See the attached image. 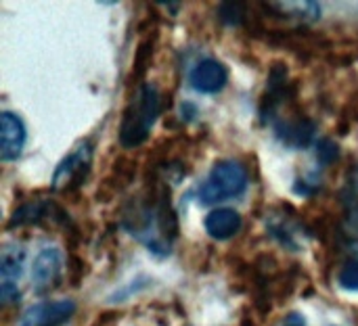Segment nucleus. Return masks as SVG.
<instances>
[{"label": "nucleus", "mask_w": 358, "mask_h": 326, "mask_svg": "<svg viewBox=\"0 0 358 326\" xmlns=\"http://www.w3.org/2000/svg\"><path fill=\"white\" fill-rule=\"evenodd\" d=\"M271 124L275 128V136L289 149H306L315 140L317 124L304 115L296 103L285 105Z\"/></svg>", "instance_id": "nucleus-4"}, {"label": "nucleus", "mask_w": 358, "mask_h": 326, "mask_svg": "<svg viewBox=\"0 0 358 326\" xmlns=\"http://www.w3.org/2000/svg\"><path fill=\"white\" fill-rule=\"evenodd\" d=\"M63 255L57 247H44L31 264V287L36 293H48L59 285Z\"/></svg>", "instance_id": "nucleus-8"}, {"label": "nucleus", "mask_w": 358, "mask_h": 326, "mask_svg": "<svg viewBox=\"0 0 358 326\" xmlns=\"http://www.w3.org/2000/svg\"><path fill=\"white\" fill-rule=\"evenodd\" d=\"M218 17L229 27H245L250 8L245 2H222L218 4Z\"/></svg>", "instance_id": "nucleus-15"}, {"label": "nucleus", "mask_w": 358, "mask_h": 326, "mask_svg": "<svg viewBox=\"0 0 358 326\" xmlns=\"http://www.w3.org/2000/svg\"><path fill=\"white\" fill-rule=\"evenodd\" d=\"M266 228H268V232L283 245V247H287V249H292V251H298V249H302L300 247V243L296 241V235L300 232V230H294V228H298L296 224H292V220L289 218H283V216H275L271 222H266Z\"/></svg>", "instance_id": "nucleus-14"}, {"label": "nucleus", "mask_w": 358, "mask_h": 326, "mask_svg": "<svg viewBox=\"0 0 358 326\" xmlns=\"http://www.w3.org/2000/svg\"><path fill=\"white\" fill-rule=\"evenodd\" d=\"M46 220H52L55 224H61V226H69V218L61 205H57L55 201H48V199H34V201L21 203L10 214L6 228L13 230V228H23V226H40Z\"/></svg>", "instance_id": "nucleus-5"}, {"label": "nucleus", "mask_w": 358, "mask_h": 326, "mask_svg": "<svg viewBox=\"0 0 358 326\" xmlns=\"http://www.w3.org/2000/svg\"><path fill=\"white\" fill-rule=\"evenodd\" d=\"M266 15H273V17H294V19H300V21H317L321 17V4L319 2H310V0H304V2H262L260 4Z\"/></svg>", "instance_id": "nucleus-12"}, {"label": "nucleus", "mask_w": 358, "mask_h": 326, "mask_svg": "<svg viewBox=\"0 0 358 326\" xmlns=\"http://www.w3.org/2000/svg\"><path fill=\"white\" fill-rule=\"evenodd\" d=\"M229 82V69L218 59H201L189 73V84L201 94H216Z\"/></svg>", "instance_id": "nucleus-10"}, {"label": "nucleus", "mask_w": 358, "mask_h": 326, "mask_svg": "<svg viewBox=\"0 0 358 326\" xmlns=\"http://www.w3.org/2000/svg\"><path fill=\"white\" fill-rule=\"evenodd\" d=\"M162 111V94L153 84H141L124 109L120 124V145L124 149H136L147 142L151 128Z\"/></svg>", "instance_id": "nucleus-1"}, {"label": "nucleus", "mask_w": 358, "mask_h": 326, "mask_svg": "<svg viewBox=\"0 0 358 326\" xmlns=\"http://www.w3.org/2000/svg\"><path fill=\"white\" fill-rule=\"evenodd\" d=\"M250 184V174L243 163L224 159L216 161L197 188V201L201 205H216L227 199H235L245 193Z\"/></svg>", "instance_id": "nucleus-2"}, {"label": "nucleus", "mask_w": 358, "mask_h": 326, "mask_svg": "<svg viewBox=\"0 0 358 326\" xmlns=\"http://www.w3.org/2000/svg\"><path fill=\"white\" fill-rule=\"evenodd\" d=\"M92 145L86 140L78 145L55 170L52 174V191L59 195H76L88 180L92 170Z\"/></svg>", "instance_id": "nucleus-3"}, {"label": "nucleus", "mask_w": 358, "mask_h": 326, "mask_svg": "<svg viewBox=\"0 0 358 326\" xmlns=\"http://www.w3.org/2000/svg\"><path fill=\"white\" fill-rule=\"evenodd\" d=\"M203 226H206V232L214 239V241H229L233 239L241 226H243V218L237 209H231V207H218V209H212L206 220H203Z\"/></svg>", "instance_id": "nucleus-11"}, {"label": "nucleus", "mask_w": 358, "mask_h": 326, "mask_svg": "<svg viewBox=\"0 0 358 326\" xmlns=\"http://www.w3.org/2000/svg\"><path fill=\"white\" fill-rule=\"evenodd\" d=\"M344 205H346V226L358 239V176L350 180L348 188L344 191Z\"/></svg>", "instance_id": "nucleus-16"}, {"label": "nucleus", "mask_w": 358, "mask_h": 326, "mask_svg": "<svg viewBox=\"0 0 358 326\" xmlns=\"http://www.w3.org/2000/svg\"><path fill=\"white\" fill-rule=\"evenodd\" d=\"M25 249L21 245H4L0 251V302L10 306L19 302V279L23 274Z\"/></svg>", "instance_id": "nucleus-6"}, {"label": "nucleus", "mask_w": 358, "mask_h": 326, "mask_svg": "<svg viewBox=\"0 0 358 326\" xmlns=\"http://www.w3.org/2000/svg\"><path fill=\"white\" fill-rule=\"evenodd\" d=\"M157 38H159V31L157 27L153 31H149L136 46V52H134V63H132V69H130V84H138L145 80L147 71L151 69V61H153V54H155V48H157Z\"/></svg>", "instance_id": "nucleus-13"}, {"label": "nucleus", "mask_w": 358, "mask_h": 326, "mask_svg": "<svg viewBox=\"0 0 358 326\" xmlns=\"http://www.w3.org/2000/svg\"><path fill=\"white\" fill-rule=\"evenodd\" d=\"M344 119L350 126L352 121H358V92L348 101V105L344 107Z\"/></svg>", "instance_id": "nucleus-20"}, {"label": "nucleus", "mask_w": 358, "mask_h": 326, "mask_svg": "<svg viewBox=\"0 0 358 326\" xmlns=\"http://www.w3.org/2000/svg\"><path fill=\"white\" fill-rule=\"evenodd\" d=\"M283 326H304V320L300 316H289V320Z\"/></svg>", "instance_id": "nucleus-21"}, {"label": "nucleus", "mask_w": 358, "mask_h": 326, "mask_svg": "<svg viewBox=\"0 0 358 326\" xmlns=\"http://www.w3.org/2000/svg\"><path fill=\"white\" fill-rule=\"evenodd\" d=\"M25 124L23 119L13 111L0 113V161L8 163L15 161L25 147Z\"/></svg>", "instance_id": "nucleus-9"}, {"label": "nucleus", "mask_w": 358, "mask_h": 326, "mask_svg": "<svg viewBox=\"0 0 358 326\" xmlns=\"http://www.w3.org/2000/svg\"><path fill=\"white\" fill-rule=\"evenodd\" d=\"M338 285L344 291H358V260H348L338 272Z\"/></svg>", "instance_id": "nucleus-18"}, {"label": "nucleus", "mask_w": 358, "mask_h": 326, "mask_svg": "<svg viewBox=\"0 0 358 326\" xmlns=\"http://www.w3.org/2000/svg\"><path fill=\"white\" fill-rule=\"evenodd\" d=\"M76 314V302L71 299H46L29 306L17 326H63Z\"/></svg>", "instance_id": "nucleus-7"}, {"label": "nucleus", "mask_w": 358, "mask_h": 326, "mask_svg": "<svg viewBox=\"0 0 358 326\" xmlns=\"http://www.w3.org/2000/svg\"><path fill=\"white\" fill-rule=\"evenodd\" d=\"M84 264L86 262L80 255H76V253L69 255V260H67V279L71 281V287H78L84 281V274H86Z\"/></svg>", "instance_id": "nucleus-19"}, {"label": "nucleus", "mask_w": 358, "mask_h": 326, "mask_svg": "<svg viewBox=\"0 0 358 326\" xmlns=\"http://www.w3.org/2000/svg\"><path fill=\"white\" fill-rule=\"evenodd\" d=\"M340 157V147L334 138L329 136H323L319 142H317V161L321 165H331L334 161H338Z\"/></svg>", "instance_id": "nucleus-17"}]
</instances>
